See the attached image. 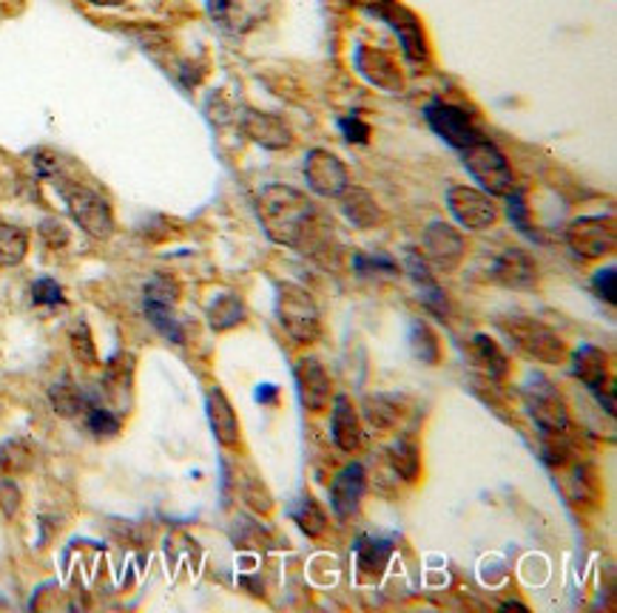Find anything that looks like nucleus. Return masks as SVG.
<instances>
[{
    "mask_svg": "<svg viewBox=\"0 0 617 613\" xmlns=\"http://www.w3.org/2000/svg\"><path fill=\"white\" fill-rule=\"evenodd\" d=\"M40 233H43V239L49 241L51 247L66 245V241H69V233H66V227L60 225V222H55V219H49V222H43Z\"/></svg>",
    "mask_w": 617,
    "mask_h": 613,
    "instance_id": "41",
    "label": "nucleus"
},
{
    "mask_svg": "<svg viewBox=\"0 0 617 613\" xmlns=\"http://www.w3.org/2000/svg\"><path fill=\"white\" fill-rule=\"evenodd\" d=\"M356 66H359V71H362L364 78L370 80V83L376 85V89H382V92H401V71H398L396 60H393L387 51L382 49H370V46H359L356 49Z\"/></svg>",
    "mask_w": 617,
    "mask_h": 613,
    "instance_id": "16",
    "label": "nucleus"
},
{
    "mask_svg": "<svg viewBox=\"0 0 617 613\" xmlns=\"http://www.w3.org/2000/svg\"><path fill=\"white\" fill-rule=\"evenodd\" d=\"M32 302L35 304H49V307H55V304H63V287L55 282V279H37L35 284H32Z\"/></svg>",
    "mask_w": 617,
    "mask_h": 613,
    "instance_id": "38",
    "label": "nucleus"
},
{
    "mask_svg": "<svg viewBox=\"0 0 617 613\" xmlns=\"http://www.w3.org/2000/svg\"><path fill=\"white\" fill-rule=\"evenodd\" d=\"M504 199H507V211H510L512 225L519 227L524 236H529V239H538V227H535L533 216H529V204H526L524 193L512 191L510 197H504Z\"/></svg>",
    "mask_w": 617,
    "mask_h": 613,
    "instance_id": "34",
    "label": "nucleus"
},
{
    "mask_svg": "<svg viewBox=\"0 0 617 613\" xmlns=\"http://www.w3.org/2000/svg\"><path fill=\"white\" fill-rule=\"evenodd\" d=\"M356 270L359 273H373V270H387V273H396V264H393L387 256H373V259H368V256H356L353 259Z\"/></svg>",
    "mask_w": 617,
    "mask_h": 613,
    "instance_id": "40",
    "label": "nucleus"
},
{
    "mask_svg": "<svg viewBox=\"0 0 617 613\" xmlns=\"http://www.w3.org/2000/svg\"><path fill=\"white\" fill-rule=\"evenodd\" d=\"M410 350L427 367H435L441 361L439 335H435V330L427 321H412L410 325Z\"/></svg>",
    "mask_w": 617,
    "mask_h": 613,
    "instance_id": "26",
    "label": "nucleus"
},
{
    "mask_svg": "<svg viewBox=\"0 0 617 613\" xmlns=\"http://www.w3.org/2000/svg\"><path fill=\"white\" fill-rule=\"evenodd\" d=\"M393 557V543L382 537H362L356 543V568L362 579H379Z\"/></svg>",
    "mask_w": 617,
    "mask_h": 613,
    "instance_id": "21",
    "label": "nucleus"
},
{
    "mask_svg": "<svg viewBox=\"0 0 617 613\" xmlns=\"http://www.w3.org/2000/svg\"><path fill=\"white\" fill-rule=\"evenodd\" d=\"M572 361H575V364H572L575 375L592 389V392L606 387V378H609V364H606V361L609 358H606L604 350H597V346L592 344H583L581 350H575Z\"/></svg>",
    "mask_w": 617,
    "mask_h": 613,
    "instance_id": "24",
    "label": "nucleus"
},
{
    "mask_svg": "<svg viewBox=\"0 0 617 613\" xmlns=\"http://www.w3.org/2000/svg\"><path fill=\"white\" fill-rule=\"evenodd\" d=\"M293 378H296V392L299 401L307 412H325L330 406V398H334V384H330V375L322 367L316 358H299L296 367H293Z\"/></svg>",
    "mask_w": 617,
    "mask_h": 613,
    "instance_id": "14",
    "label": "nucleus"
},
{
    "mask_svg": "<svg viewBox=\"0 0 617 613\" xmlns=\"http://www.w3.org/2000/svg\"><path fill=\"white\" fill-rule=\"evenodd\" d=\"M373 14H379L382 21H387L393 28H396L398 40H401V49H405V55L410 57L412 63H424L427 60L424 32H421L419 17H416L410 9L398 7L396 0H384L382 7L373 9Z\"/></svg>",
    "mask_w": 617,
    "mask_h": 613,
    "instance_id": "15",
    "label": "nucleus"
},
{
    "mask_svg": "<svg viewBox=\"0 0 617 613\" xmlns=\"http://www.w3.org/2000/svg\"><path fill=\"white\" fill-rule=\"evenodd\" d=\"M28 254V233L23 227L0 225V270L21 264Z\"/></svg>",
    "mask_w": 617,
    "mask_h": 613,
    "instance_id": "29",
    "label": "nucleus"
},
{
    "mask_svg": "<svg viewBox=\"0 0 617 613\" xmlns=\"http://www.w3.org/2000/svg\"><path fill=\"white\" fill-rule=\"evenodd\" d=\"M85 3H94V7H123L126 0H85Z\"/></svg>",
    "mask_w": 617,
    "mask_h": 613,
    "instance_id": "43",
    "label": "nucleus"
},
{
    "mask_svg": "<svg viewBox=\"0 0 617 613\" xmlns=\"http://www.w3.org/2000/svg\"><path fill=\"white\" fill-rule=\"evenodd\" d=\"M256 213L265 233L277 245L293 247L302 254H316L325 245V225L316 204L296 188L288 185H268L256 193Z\"/></svg>",
    "mask_w": 617,
    "mask_h": 613,
    "instance_id": "1",
    "label": "nucleus"
},
{
    "mask_svg": "<svg viewBox=\"0 0 617 613\" xmlns=\"http://www.w3.org/2000/svg\"><path fill=\"white\" fill-rule=\"evenodd\" d=\"M447 208L455 222L467 231H487L498 222V208L490 193L467 188V185H453L447 191Z\"/></svg>",
    "mask_w": 617,
    "mask_h": 613,
    "instance_id": "10",
    "label": "nucleus"
},
{
    "mask_svg": "<svg viewBox=\"0 0 617 613\" xmlns=\"http://www.w3.org/2000/svg\"><path fill=\"white\" fill-rule=\"evenodd\" d=\"M259 401L263 403H268V401H273V398H277V387H270V384H265V389H259Z\"/></svg>",
    "mask_w": 617,
    "mask_h": 613,
    "instance_id": "42",
    "label": "nucleus"
},
{
    "mask_svg": "<svg viewBox=\"0 0 617 613\" xmlns=\"http://www.w3.org/2000/svg\"><path fill=\"white\" fill-rule=\"evenodd\" d=\"M85 426H89V432L97 437H112L120 432V417L114 415V412H108V409L103 406H92L89 409V415H85Z\"/></svg>",
    "mask_w": 617,
    "mask_h": 613,
    "instance_id": "35",
    "label": "nucleus"
},
{
    "mask_svg": "<svg viewBox=\"0 0 617 613\" xmlns=\"http://www.w3.org/2000/svg\"><path fill=\"white\" fill-rule=\"evenodd\" d=\"M206 409L213 437H217L225 449H234V446L240 444V417H236L234 406H231V401L225 398V392L213 387L206 398Z\"/></svg>",
    "mask_w": 617,
    "mask_h": 613,
    "instance_id": "19",
    "label": "nucleus"
},
{
    "mask_svg": "<svg viewBox=\"0 0 617 613\" xmlns=\"http://www.w3.org/2000/svg\"><path fill=\"white\" fill-rule=\"evenodd\" d=\"M242 318H245V307H242V302L234 293H222L208 307V321H211V327L217 332H225L231 327L242 325Z\"/></svg>",
    "mask_w": 617,
    "mask_h": 613,
    "instance_id": "28",
    "label": "nucleus"
},
{
    "mask_svg": "<svg viewBox=\"0 0 617 613\" xmlns=\"http://www.w3.org/2000/svg\"><path fill=\"white\" fill-rule=\"evenodd\" d=\"M49 401L57 415L63 417H74L85 409V396L74 384H55V387L49 389Z\"/></svg>",
    "mask_w": 617,
    "mask_h": 613,
    "instance_id": "32",
    "label": "nucleus"
},
{
    "mask_svg": "<svg viewBox=\"0 0 617 613\" xmlns=\"http://www.w3.org/2000/svg\"><path fill=\"white\" fill-rule=\"evenodd\" d=\"M421 245H424V259L433 261L435 268L444 270V273L458 270V264L464 261V254H467L464 236L453 225H447V222H433V225L427 227L424 236H421Z\"/></svg>",
    "mask_w": 617,
    "mask_h": 613,
    "instance_id": "11",
    "label": "nucleus"
},
{
    "mask_svg": "<svg viewBox=\"0 0 617 613\" xmlns=\"http://www.w3.org/2000/svg\"><path fill=\"white\" fill-rule=\"evenodd\" d=\"M387 458H391L393 469H396L398 478L416 480L421 472V449L412 437H398L396 444L387 449Z\"/></svg>",
    "mask_w": 617,
    "mask_h": 613,
    "instance_id": "25",
    "label": "nucleus"
},
{
    "mask_svg": "<svg viewBox=\"0 0 617 613\" xmlns=\"http://www.w3.org/2000/svg\"><path fill=\"white\" fill-rule=\"evenodd\" d=\"M364 492H368V472H364V465H341L339 474L330 480V508H334V515L339 520H350L362 508Z\"/></svg>",
    "mask_w": 617,
    "mask_h": 613,
    "instance_id": "13",
    "label": "nucleus"
},
{
    "mask_svg": "<svg viewBox=\"0 0 617 613\" xmlns=\"http://www.w3.org/2000/svg\"><path fill=\"white\" fill-rule=\"evenodd\" d=\"M32 449L26 440H7L0 446V469L7 474H23L32 469Z\"/></svg>",
    "mask_w": 617,
    "mask_h": 613,
    "instance_id": "33",
    "label": "nucleus"
},
{
    "mask_svg": "<svg viewBox=\"0 0 617 613\" xmlns=\"http://www.w3.org/2000/svg\"><path fill=\"white\" fill-rule=\"evenodd\" d=\"M424 117L435 134L447 142V145H453V149L462 151L467 149V145H473V142L481 140V128L476 126L473 114L464 111L462 106L435 99V103H430V106L424 108Z\"/></svg>",
    "mask_w": 617,
    "mask_h": 613,
    "instance_id": "8",
    "label": "nucleus"
},
{
    "mask_svg": "<svg viewBox=\"0 0 617 613\" xmlns=\"http://www.w3.org/2000/svg\"><path fill=\"white\" fill-rule=\"evenodd\" d=\"M350 3H359V7H368L370 12H373V9H379L384 3V0H350Z\"/></svg>",
    "mask_w": 617,
    "mask_h": 613,
    "instance_id": "44",
    "label": "nucleus"
},
{
    "mask_svg": "<svg viewBox=\"0 0 617 613\" xmlns=\"http://www.w3.org/2000/svg\"><path fill=\"white\" fill-rule=\"evenodd\" d=\"M498 330L504 332L510 344L526 358L538 364H561L567 358V344L552 327L540 325L538 318L529 316H507L498 318Z\"/></svg>",
    "mask_w": 617,
    "mask_h": 613,
    "instance_id": "2",
    "label": "nucleus"
},
{
    "mask_svg": "<svg viewBox=\"0 0 617 613\" xmlns=\"http://www.w3.org/2000/svg\"><path fill=\"white\" fill-rule=\"evenodd\" d=\"M407 270H410L412 282L419 284L421 302H424L430 310H435L444 316V313H447V298H444V290L439 287L435 275L430 273V268H427V259L419 254V250H410V254H407Z\"/></svg>",
    "mask_w": 617,
    "mask_h": 613,
    "instance_id": "22",
    "label": "nucleus"
},
{
    "mask_svg": "<svg viewBox=\"0 0 617 613\" xmlns=\"http://www.w3.org/2000/svg\"><path fill=\"white\" fill-rule=\"evenodd\" d=\"M145 316H149V321L156 330L163 332L165 339L174 341V344H185L183 327H179V321L174 318V304L149 302V298H145Z\"/></svg>",
    "mask_w": 617,
    "mask_h": 613,
    "instance_id": "31",
    "label": "nucleus"
},
{
    "mask_svg": "<svg viewBox=\"0 0 617 613\" xmlns=\"http://www.w3.org/2000/svg\"><path fill=\"white\" fill-rule=\"evenodd\" d=\"M524 403L544 435H567L569 426H572L567 401L558 392V387L544 375H529V381L524 387Z\"/></svg>",
    "mask_w": 617,
    "mask_h": 613,
    "instance_id": "6",
    "label": "nucleus"
},
{
    "mask_svg": "<svg viewBox=\"0 0 617 613\" xmlns=\"http://www.w3.org/2000/svg\"><path fill=\"white\" fill-rule=\"evenodd\" d=\"M341 204V213L348 216V222L353 227H362V231H370V227H376L382 222V208H379L376 197L364 188H356L350 185L348 191L339 197Z\"/></svg>",
    "mask_w": 617,
    "mask_h": 613,
    "instance_id": "20",
    "label": "nucleus"
},
{
    "mask_svg": "<svg viewBox=\"0 0 617 613\" xmlns=\"http://www.w3.org/2000/svg\"><path fill=\"white\" fill-rule=\"evenodd\" d=\"M339 131L345 134V140L356 142V145H364L373 134V128H370L368 120H362L359 114H348L345 120H339Z\"/></svg>",
    "mask_w": 617,
    "mask_h": 613,
    "instance_id": "37",
    "label": "nucleus"
},
{
    "mask_svg": "<svg viewBox=\"0 0 617 613\" xmlns=\"http://www.w3.org/2000/svg\"><path fill=\"white\" fill-rule=\"evenodd\" d=\"M305 179L311 185V191L325 199H339L353 185L348 165L327 149H313L305 156Z\"/></svg>",
    "mask_w": 617,
    "mask_h": 613,
    "instance_id": "9",
    "label": "nucleus"
},
{
    "mask_svg": "<svg viewBox=\"0 0 617 613\" xmlns=\"http://www.w3.org/2000/svg\"><path fill=\"white\" fill-rule=\"evenodd\" d=\"M469 355H473V361H476L484 373L490 375L492 381H501V378L510 375V358H507V353L496 339L484 335V332H478L476 339L469 341Z\"/></svg>",
    "mask_w": 617,
    "mask_h": 613,
    "instance_id": "23",
    "label": "nucleus"
},
{
    "mask_svg": "<svg viewBox=\"0 0 617 613\" xmlns=\"http://www.w3.org/2000/svg\"><path fill=\"white\" fill-rule=\"evenodd\" d=\"M71 339V350L78 355L83 364H97V350H94V341H92V332H89V325L85 321H78L74 330L69 332Z\"/></svg>",
    "mask_w": 617,
    "mask_h": 613,
    "instance_id": "36",
    "label": "nucleus"
},
{
    "mask_svg": "<svg viewBox=\"0 0 617 613\" xmlns=\"http://www.w3.org/2000/svg\"><path fill=\"white\" fill-rule=\"evenodd\" d=\"M464 154V168L473 174L484 193L490 197H510L515 191V174H512L510 163H507L504 151L498 149L496 142L478 140L467 149H462Z\"/></svg>",
    "mask_w": 617,
    "mask_h": 613,
    "instance_id": "4",
    "label": "nucleus"
},
{
    "mask_svg": "<svg viewBox=\"0 0 617 613\" xmlns=\"http://www.w3.org/2000/svg\"><path fill=\"white\" fill-rule=\"evenodd\" d=\"M364 415H368V421L373 423L376 429L387 432L398 426L401 406H398V398L376 396V398H368V401H364Z\"/></svg>",
    "mask_w": 617,
    "mask_h": 613,
    "instance_id": "30",
    "label": "nucleus"
},
{
    "mask_svg": "<svg viewBox=\"0 0 617 613\" xmlns=\"http://www.w3.org/2000/svg\"><path fill=\"white\" fill-rule=\"evenodd\" d=\"M569 250L581 259H604L615 250L617 231L612 216H581L567 227Z\"/></svg>",
    "mask_w": 617,
    "mask_h": 613,
    "instance_id": "7",
    "label": "nucleus"
},
{
    "mask_svg": "<svg viewBox=\"0 0 617 613\" xmlns=\"http://www.w3.org/2000/svg\"><path fill=\"white\" fill-rule=\"evenodd\" d=\"M57 191L63 197L66 208H69L71 219L83 227L94 239H108L114 233V213L112 204L100 197L97 191L85 188L80 182H69V179H57Z\"/></svg>",
    "mask_w": 617,
    "mask_h": 613,
    "instance_id": "5",
    "label": "nucleus"
},
{
    "mask_svg": "<svg viewBox=\"0 0 617 613\" xmlns=\"http://www.w3.org/2000/svg\"><path fill=\"white\" fill-rule=\"evenodd\" d=\"M291 517L299 529L305 531L307 537H322L327 531V517L322 511V506L313 500L311 494H302L296 503L291 506Z\"/></svg>",
    "mask_w": 617,
    "mask_h": 613,
    "instance_id": "27",
    "label": "nucleus"
},
{
    "mask_svg": "<svg viewBox=\"0 0 617 613\" xmlns=\"http://www.w3.org/2000/svg\"><path fill=\"white\" fill-rule=\"evenodd\" d=\"M277 318L282 330L291 335L296 344H313L322 330L319 307L313 296L299 284L284 282L277 287Z\"/></svg>",
    "mask_w": 617,
    "mask_h": 613,
    "instance_id": "3",
    "label": "nucleus"
},
{
    "mask_svg": "<svg viewBox=\"0 0 617 613\" xmlns=\"http://www.w3.org/2000/svg\"><path fill=\"white\" fill-rule=\"evenodd\" d=\"M492 284H501V287L510 290H529L538 282V264L526 250L521 247H507L496 259L490 261V275H487Z\"/></svg>",
    "mask_w": 617,
    "mask_h": 613,
    "instance_id": "12",
    "label": "nucleus"
},
{
    "mask_svg": "<svg viewBox=\"0 0 617 613\" xmlns=\"http://www.w3.org/2000/svg\"><path fill=\"white\" fill-rule=\"evenodd\" d=\"M615 282H617L615 268H604V270H597V273H595V279H592V287H595V293L604 298V302L615 304L617 302Z\"/></svg>",
    "mask_w": 617,
    "mask_h": 613,
    "instance_id": "39",
    "label": "nucleus"
},
{
    "mask_svg": "<svg viewBox=\"0 0 617 613\" xmlns=\"http://www.w3.org/2000/svg\"><path fill=\"white\" fill-rule=\"evenodd\" d=\"M330 432H334V444L341 451H359L362 446V421H359V412H356L353 401L348 396H336L334 398V421H330Z\"/></svg>",
    "mask_w": 617,
    "mask_h": 613,
    "instance_id": "18",
    "label": "nucleus"
},
{
    "mask_svg": "<svg viewBox=\"0 0 617 613\" xmlns=\"http://www.w3.org/2000/svg\"><path fill=\"white\" fill-rule=\"evenodd\" d=\"M242 131L268 151H282L291 145V128L284 126L282 117L268 111H245L242 114Z\"/></svg>",
    "mask_w": 617,
    "mask_h": 613,
    "instance_id": "17",
    "label": "nucleus"
}]
</instances>
